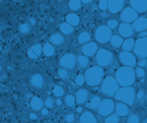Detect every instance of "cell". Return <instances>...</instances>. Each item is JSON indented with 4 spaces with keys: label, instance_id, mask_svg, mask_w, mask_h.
Listing matches in <instances>:
<instances>
[{
    "label": "cell",
    "instance_id": "6da1fadb",
    "mask_svg": "<svg viewBox=\"0 0 147 123\" xmlns=\"http://www.w3.org/2000/svg\"><path fill=\"white\" fill-rule=\"evenodd\" d=\"M136 74L132 67H121L115 73V80L122 87H129L135 82Z\"/></svg>",
    "mask_w": 147,
    "mask_h": 123
},
{
    "label": "cell",
    "instance_id": "7a4b0ae2",
    "mask_svg": "<svg viewBox=\"0 0 147 123\" xmlns=\"http://www.w3.org/2000/svg\"><path fill=\"white\" fill-rule=\"evenodd\" d=\"M104 77V70L100 66L89 68L85 72V79L90 86H96L102 82Z\"/></svg>",
    "mask_w": 147,
    "mask_h": 123
},
{
    "label": "cell",
    "instance_id": "3957f363",
    "mask_svg": "<svg viewBox=\"0 0 147 123\" xmlns=\"http://www.w3.org/2000/svg\"><path fill=\"white\" fill-rule=\"evenodd\" d=\"M115 100L124 102L127 105H132L136 98V91L130 87H124L115 92Z\"/></svg>",
    "mask_w": 147,
    "mask_h": 123
},
{
    "label": "cell",
    "instance_id": "277c9868",
    "mask_svg": "<svg viewBox=\"0 0 147 123\" xmlns=\"http://www.w3.org/2000/svg\"><path fill=\"white\" fill-rule=\"evenodd\" d=\"M101 92L107 97L113 96L119 90V84L111 76L106 77L101 85Z\"/></svg>",
    "mask_w": 147,
    "mask_h": 123
},
{
    "label": "cell",
    "instance_id": "5b68a950",
    "mask_svg": "<svg viewBox=\"0 0 147 123\" xmlns=\"http://www.w3.org/2000/svg\"><path fill=\"white\" fill-rule=\"evenodd\" d=\"M96 61L99 66H109L113 61V55L109 51L102 48L97 51L96 55Z\"/></svg>",
    "mask_w": 147,
    "mask_h": 123
},
{
    "label": "cell",
    "instance_id": "8992f818",
    "mask_svg": "<svg viewBox=\"0 0 147 123\" xmlns=\"http://www.w3.org/2000/svg\"><path fill=\"white\" fill-rule=\"evenodd\" d=\"M96 39L100 43H106L110 40L112 37L111 29L107 26H100L96 30Z\"/></svg>",
    "mask_w": 147,
    "mask_h": 123
},
{
    "label": "cell",
    "instance_id": "52a82bcc",
    "mask_svg": "<svg viewBox=\"0 0 147 123\" xmlns=\"http://www.w3.org/2000/svg\"><path fill=\"white\" fill-rule=\"evenodd\" d=\"M134 52L140 58H146L147 55V39L140 37L134 44Z\"/></svg>",
    "mask_w": 147,
    "mask_h": 123
},
{
    "label": "cell",
    "instance_id": "ba28073f",
    "mask_svg": "<svg viewBox=\"0 0 147 123\" xmlns=\"http://www.w3.org/2000/svg\"><path fill=\"white\" fill-rule=\"evenodd\" d=\"M115 109V104L110 99H105L101 102L100 105L98 107V112L100 115L106 116L110 114Z\"/></svg>",
    "mask_w": 147,
    "mask_h": 123
},
{
    "label": "cell",
    "instance_id": "9c48e42d",
    "mask_svg": "<svg viewBox=\"0 0 147 123\" xmlns=\"http://www.w3.org/2000/svg\"><path fill=\"white\" fill-rule=\"evenodd\" d=\"M138 16V13L132 7H126L121 13L120 18L124 23H131L134 21Z\"/></svg>",
    "mask_w": 147,
    "mask_h": 123
},
{
    "label": "cell",
    "instance_id": "30bf717a",
    "mask_svg": "<svg viewBox=\"0 0 147 123\" xmlns=\"http://www.w3.org/2000/svg\"><path fill=\"white\" fill-rule=\"evenodd\" d=\"M76 58L73 53H66L60 59V65L65 69H72L75 66Z\"/></svg>",
    "mask_w": 147,
    "mask_h": 123
},
{
    "label": "cell",
    "instance_id": "8fae6325",
    "mask_svg": "<svg viewBox=\"0 0 147 123\" xmlns=\"http://www.w3.org/2000/svg\"><path fill=\"white\" fill-rule=\"evenodd\" d=\"M119 59L122 64L127 67H134L136 65V58L129 51L121 52Z\"/></svg>",
    "mask_w": 147,
    "mask_h": 123
},
{
    "label": "cell",
    "instance_id": "7c38bea8",
    "mask_svg": "<svg viewBox=\"0 0 147 123\" xmlns=\"http://www.w3.org/2000/svg\"><path fill=\"white\" fill-rule=\"evenodd\" d=\"M107 5L110 13H118L124 7V0H107Z\"/></svg>",
    "mask_w": 147,
    "mask_h": 123
},
{
    "label": "cell",
    "instance_id": "4fadbf2b",
    "mask_svg": "<svg viewBox=\"0 0 147 123\" xmlns=\"http://www.w3.org/2000/svg\"><path fill=\"white\" fill-rule=\"evenodd\" d=\"M131 7L137 13H144L146 11L147 0H130Z\"/></svg>",
    "mask_w": 147,
    "mask_h": 123
},
{
    "label": "cell",
    "instance_id": "5bb4252c",
    "mask_svg": "<svg viewBox=\"0 0 147 123\" xmlns=\"http://www.w3.org/2000/svg\"><path fill=\"white\" fill-rule=\"evenodd\" d=\"M132 29L136 32H143L146 29L147 20L146 17H139L134 21L132 24Z\"/></svg>",
    "mask_w": 147,
    "mask_h": 123
},
{
    "label": "cell",
    "instance_id": "9a60e30c",
    "mask_svg": "<svg viewBox=\"0 0 147 123\" xmlns=\"http://www.w3.org/2000/svg\"><path fill=\"white\" fill-rule=\"evenodd\" d=\"M97 49H98V46H97L96 43L94 42H91V43H88L82 46V51L86 57H91L96 53Z\"/></svg>",
    "mask_w": 147,
    "mask_h": 123
},
{
    "label": "cell",
    "instance_id": "2e32d148",
    "mask_svg": "<svg viewBox=\"0 0 147 123\" xmlns=\"http://www.w3.org/2000/svg\"><path fill=\"white\" fill-rule=\"evenodd\" d=\"M119 32L121 37H130L134 34L132 26L127 23H123L119 26Z\"/></svg>",
    "mask_w": 147,
    "mask_h": 123
},
{
    "label": "cell",
    "instance_id": "e0dca14e",
    "mask_svg": "<svg viewBox=\"0 0 147 123\" xmlns=\"http://www.w3.org/2000/svg\"><path fill=\"white\" fill-rule=\"evenodd\" d=\"M89 95V92L85 89L78 90L76 93V101L80 105L84 104L88 100Z\"/></svg>",
    "mask_w": 147,
    "mask_h": 123
},
{
    "label": "cell",
    "instance_id": "ac0fdd59",
    "mask_svg": "<svg viewBox=\"0 0 147 123\" xmlns=\"http://www.w3.org/2000/svg\"><path fill=\"white\" fill-rule=\"evenodd\" d=\"M42 52V47L40 44H35L27 51V55L31 59H37Z\"/></svg>",
    "mask_w": 147,
    "mask_h": 123
},
{
    "label": "cell",
    "instance_id": "d6986e66",
    "mask_svg": "<svg viewBox=\"0 0 147 123\" xmlns=\"http://www.w3.org/2000/svg\"><path fill=\"white\" fill-rule=\"evenodd\" d=\"M115 112L118 116H127L129 114V108L127 106V104L122 103H119L115 106Z\"/></svg>",
    "mask_w": 147,
    "mask_h": 123
},
{
    "label": "cell",
    "instance_id": "ffe728a7",
    "mask_svg": "<svg viewBox=\"0 0 147 123\" xmlns=\"http://www.w3.org/2000/svg\"><path fill=\"white\" fill-rule=\"evenodd\" d=\"M80 123H97V121L93 114L89 112H85L81 116Z\"/></svg>",
    "mask_w": 147,
    "mask_h": 123
},
{
    "label": "cell",
    "instance_id": "44dd1931",
    "mask_svg": "<svg viewBox=\"0 0 147 123\" xmlns=\"http://www.w3.org/2000/svg\"><path fill=\"white\" fill-rule=\"evenodd\" d=\"M31 84L36 88H41L44 84V78L38 73L34 74L31 77Z\"/></svg>",
    "mask_w": 147,
    "mask_h": 123
},
{
    "label": "cell",
    "instance_id": "7402d4cb",
    "mask_svg": "<svg viewBox=\"0 0 147 123\" xmlns=\"http://www.w3.org/2000/svg\"><path fill=\"white\" fill-rule=\"evenodd\" d=\"M30 106L35 111H39L43 108L44 106V102L41 100V98H39L38 96H34L31 100Z\"/></svg>",
    "mask_w": 147,
    "mask_h": 123
},
{
    "label": "cell",
    "instance_id": "603a6c76",
    "mask_svg": "<svg viewBox=\"0 0 147 123\" xmlns=\"http://www.w3.org/2000/svg\"><path fill=\"white\" fill-rule=\"evenodd\" d=\"M101 102H102V100L99 96L92 97L88 103H87L86 107L89 109H96L100 105Z\"/></svg>",
    "mask_w": 147,
    "mask_h": 123
},
{
    "label": "cell",
    "instance_id": "cb8c5ba5",
    "mask_svg": "<svg viewBox=\"0 0 147 123\" xmlns=\"http://www.w3.org/2000/svg\"><path fill=\"white\" fill-rule=\"evenodd\" d=\"M67 23H69L72 27H76L80 23V17L75 13H71L67 15L66 18Z\"/></svg>",
    "mask_w": 147,
    "mask_h": 123
},
{
    "label": "cell",
    "instance_id": "d4e9b609",
    "mask_svg": "<svg viewBox=\"0 0 147 123\" xmlns=\"http://www.w3.org/2000/svg\"><path fill=\"white\" fill-rule=\"evenodd\" d=\"M42 51L44 52V55L47 56V57H52L54 54H55V48L53 47V45L52 44H50L49 43H47L45 45H44L43 48H42Z\"/></svg>",
    "mask_w": 147,
    "mask_h": 123
},
{
    "label": "cell",
    "instance_id": "484cf974",
    "mask_svg": "<svg viewBox=\"0 0 147 123\" xmlns=\"http://www.w3.org/2000/svg\"><path fill=\"white\" fill-rule=\"evenodd\" d=\"M50 42L52 44H55V45H60L62 44L64 42V37H63L62 35H60L59 33H55L53 34L52 36L50 37Z\"/></svg>",
    "mask_w": 147,
    "mask_h": 123
},
{
    "label": "cell",
    "instance_id": "4316f807",
    "mask_svg": "<svg viewBox=\"0 0 147 123\" xmlns=\"http://www.w3.org/2000/svg\"><path fill=\"white\" fill-rule=\"evenodd\" d=\"M110 43L114 48H120L123 43V39L119 35H114L110 38Z\"/></svg>",
    "mask_w": 147,
    "mask_h": 123
},
{
    "label": "cell",
    "instance_id": "83f0119b",
    "mask_svg": "<svg viewBox=\"0 0 147 123\" xmlns=\"http://www.w3.org/2000/svg\"><path fill=\"white\" fill-rule=\"evenodd\" d=\"M135 44V40L132 38H129L126 40L125 41L123 42L122 43V48L124 50V51H130L132 50Z\"/></svg>",
    "mask_w": 147,
    "mask_h": 123
},
{
    "label": "cell",
    "instance_id": "f1b7e54d",
    "mask_svg": "<svg viewBox=\"0 0 147 123\" xmlns=\"http://www.w3.org/2000/svg\"><path fill=\"white\" fill-rule=\"evenodd\" d=\"M90 38H91V36H90V33L87 32H83L81 34H80L78 37V42L80 44H85L86 43H88V41H90Z\"/></svg>",
    "mask_w": 147,
    "mask_h": 123
},
{
    "label": "cell",
    "instance_id": "f546056e",
    "mask_svg": "<svg viewBox=\"0 0 147 123\" xmlns=\"http://www.w3.org/2000/svg\"><path fill=\"white\" fill-rule=\"evenodd\" d=\"M60 28L61 32L65 35H70L74 31V27L68 23H62L60 24Z\"/></svg>",
    "mask_w": 147,
    "mask_h": 123
},
{
    "label": "cell",
    "instance_id": "4dcf8cb0",
    "mask_svg": "<svg viewBox=\"0 0 147 123\" xmlns=\"http://www.w3.org/2000/svg\"><path fill=\"white\" fill-rule=\"evenodd\" d=\"M77 62L81 68H85L88 65V59L86 56L81 55V56H79L77 58Z\"/></svg>",
    "mask_w": 147,
    "mask_h": 123
},
{
    "label": "cell",
    "instance_id": "1f68e13d",
    "mask_svg": "<svg viewBox=\"0 0 147 123\" xmlns=\"http://www.w3.org/2000/svg\"><path fill=\"white\" fill-rule=\"evenodd\" d=\"M69 5L71 10L75 11V10H78L80 8L82 3H81L80 0H70Z\"/></svg>",
    "mask_w": 147,
    "mask_h": 123
},
{
    "label": "cell",
    "instance_id": "d6a6232c",
    "mask_svg": "<svg viewBox=\"0 0 147 123\" xmlns=\"http://www.w3.org/2000/svg\"><path fill=\"white\" fill-rule=\"evenodd\" d=\"M58 75L60 76V78L65 80V81H67V80L69 79V71L67 70V69L65 68H60L58 70Z\"/></svg>",
    "mask_w": 147,
    "mask_h": 123
},
{
    "label": "cell",
    "instance_id": "836d02e7",
    "mask_svg": "<svg viewBox=\"0 0 147 123\" xmlns=\"http://www.w3.org/2000/svg\"><path fill=\"white\" fill-rule=\"evenodd\" d=\"M119 121V117L117 114H111L105 119V123H118Z\"/></svg>",
    "mask_w": 147,
    "mask_h": 123
},
{
    "label": "cell",
    "instance_id": "e575fe53",
    "mask_svg": "<svg viewBox=\"0 0 147 123\" xmlns=\"http://www.w3.org/2000/svg\"><path fill=\"white\" fill-rule=\"evenodd\" d=\"M65 103L69 107H73L75 103V98L71 95H67L65 98Z\"/></svg>",
    "mask_w": 147,
    "mask_h": 123
},
{
    "label": "cell",
    "instance_id": "d590c367",
    "mask_svg": "<svg viewBox=\"0 0 147 123\" xmlns=\"http://www.w3.org/2000/svg\"><path fill=\"white\" fill-rule=\"evenodd\" d=\"M53 93L55 96L61 97L64 95V90L60 86H55L53 89Z\"/></svg>",
    "mask_w": 147,
    "mask_h": 123
},
{
    "label": "cell",
    "instance_id": "8d00e7d4",
    "mask_svg": "<svg viewBox=\"0 0 147 123\" xmlns=\"http://www.w3.org/2000/svg\"><path fill=\"white\" fill-rule=\"evenodd\" d=\"M127 122L128 123H140V118L136 114H132L129 116Z\"/></svg>",
    "mask_w": 147,
    "mask_h": 123
},
{
    "label": "cell",
    "instance_id": "74e56055",
    "mask_svg": "<svg viewBox=\"0 0 147 123\" xmlns=\"http://www.w3.org/2000/svg\"><path fill=\"white\" fill-rule=\"evenodd\" d=\"M30 27L27 23H22L19 27V30L22 34H28L30 32Z\"/></svg>",
    "mask_w": 147,
    "mask_h": 123
},
{
    "label": "cell",
    "instance_id": "f35d334b",
    "mask_svg": "<svg viewBox=\"0 0 147 123\" xmlns=\"http://www.w3.org/2000/svg\"><path fill=\"white\" fill-rule=\"evenodd\" d=\"M119 26V22L115 19H110L107 21V27L110 29H115Z\"/></svg>",
    "mask_w": 147,
    "mask_h": 123
},
{
    "label": "cell",
    "instance_id": "ab89813d",
    "mask_svg": "<svg viewBox=\"0 0 147 123\" xmlns=\"http://www.w3.org/2000/svg\"><path fill=\"white\" fill-rule=\"evenodd\" d=\"M99 7L102 11H105L108 9L107 0H100L99 2Z\"/></svg>",
    "mask_w": 147,
    "mask_h": 123
},
{
    "label": "cell",
    "instance_id": "60d3db41",
    "mask_svg": "<svg viewBox=\"0 0 147 123\" xmlns=\"http://www.w3.org/2000/svg\"><path fill=\"white\" fill-rule=\"evenodd\" d=\"M85 76L82 75H78L75 78V83L78 86H82L85 83Z\"/></svg>",
    "mask_w": 147,
    "mask_h": 123
},
{
    "label": "cell",
    "instance_id": "b9f144b4",
    "mask_svg": "<svg viewBox=\"0 0 147 123\" xmlns=\"http://www.w3.org/2000/svg\"><path fill=\"white\" fill-rule=\"evenodd\" d=\"M136 73V75H137V76L138 77V78H143V77H144V76H145L146 72L145 70L143 68H138L136 69V73Z\"/></svg>",
    "mask_w": 147,
    "mask_h": 123
},
{
    "label": "cell",
    "instance_id": "7bdbcfd3",
    "mask_svg": "<svg viewBox=\"0 0 147 123\" xmlns=\"http://www.w3.org/2000/svg\"><path fill=\"white\" fill-rule=\"evenodd\" d=\"M44 104L48 108H52L54 107V102L52 98H49L44 101Z\"/></svg>",
    "mask_w": 147,
    "mask_h": 123
},
{
    "label": "cell",
    "instance_id": "ee69618b",
    "mask_svg": "<svg viewBox=\"0 0 147 123\" xmlns=\"http://www.w3.org/2000/svg\"><path fill=\"white\" fill-rule=\"evenodd\" d=\"M74 120H75V117H74V114L71 113V114H67L66 116H65V120L68 123L73 122L74 121Z\"/></svg>",
    "mask_w": 147,
    "mask_h": 123
},
{
    "label": "cell",
    "instance_id": "f6af8a7d",
    "mask_svg": "<svg viewBox=\"0 0 147 123\" xmlns=\"http://www.w3.org/2000/svg\"><path fill=\"white\" fill-rule=\"evenodd\" d=\"M144 95H145V92H144V90L141 89L138 91L137 94V98L138 100H141L143 98H144Z\"/></svg>",
    "mask_w": 147,
    "mask_h": 123
},
{
    "label": "cell",
    "instance_id": "bcb514c9",
    "mask_svg": "<svg viewBox=\"0 0 147 123\" xmlns=\"http://www.w3.org/2000/svg\"><path fill=\"white\" fill-rule=\"evenodd\" d=\"M138 65L139 67H141V68H144V67L146 66V59L144 58H141L138 62Z\"/></svg>",
    "mask_w": 147,
    "mask_h": 123
},
{
    "label": "cell",
    "instance_id": "7dc6e473",
    "mask_svg": "<svg viewBox=\"0 0 147 123\" xmlns=\"http://www.w3.org/2000/svg\"><path fill=\"white\" fill-rule=\"evenodd\" d=\"M30 118L32 120H36L38 119V116L35 113H30Z\"/></svg>",
    "mask_w": 147,
    "mask_h": 123
},
{
    "label": "cell",
    "instance_id": "c3c4849f",
    "mask_svg": "<svg viewBox=\"0 0 147 123\" xmlns=\"http://www.w3.org/2000/svg\"><path fill=\"white\" fill-rule=\"evenodd\" d=\"M49 114V111L47 108H43V109L41 110V114L44 115V116H46V115H47Z\"/></svg>",
    "mask_w": 147,
    "mask_h": 123
},
{
    "label": "cell",
    "instance_id": "681fc988",
    "mask_svg": "<svg viewBox=\"0 0 147 123\" xmlns=\"http://www.w3.org/2000/svg\"><path fill=\"white\" fill-rule=\"evenodd\" d=\"M56 105L58 106H60L62 105V100L60 98H57V100H56Z\"/></svg>",
    "mask_w": 147,
    "mask_h": 123
},
{
    "label": "cell",
    "instance_id": "f907efd6",
    "mask_svg": "<svg viewBox=\"0 0 147 123\" xmlns=\"http://www.w3.org/2000/svg\"><path fill=\"white\" fill-rule=\"evenodd\" d=\"M108 16H109L108 13H105V12H103L102 13H101V17H102V18H106Z\"/></svg>",
    "mask_w": 147,
    "mask_h": 123
},
{
    "label": "cell",
    "instance_id": "816d5d0a",
    "mask_svg": "<svg viewBox=\"0 0 147 123\" xmlns=\"http://www.w3.org/2000/svg\"><path fill=\"white\" fill-rule=\"evenodd\" d=\"M139 36H140V37H145L146 36V31H143V32L139 35Z\"/></svg>",
    "mask_w": 147,
    "mask_h": 123
},
{
    "label": "cell",
    "instance_id": "f5cc1de1",
    "mask_svg": "<svg viewBox=\"0 0 147 123\" xmlns=\"http://www.w3.org/2000/svg\"><path fill=\"white\" fill-rule=\"evenodd\" d=\"M81 2H83L84 4H89L93 1V0H80Z\"/></svg>",
    "mask_w": 147,
    "mask_h": 123
},
{
    "label": "cell",
    "instance_id": "db71d44e",
    "mask_svg": "<svg viewBox=\"0 0 147 123\" xmlns=\"http://www.w3.org/2000/svg\"><path fill=\"white\" fill-rule=\"evenodd\" d=\"M77 112H78V113H82V107H80V106L77 107Z\"/></svg>",
    "mask_w": 147,
    "mask_h": 123
},
{
    "label": "cell",
    "instance_id": "11a10c76",
    "mask_svg": "<svg viewBox=\"0 0 147 123\" xmlns=\"http://www.w3.org/2000/svg\"><path fill=\"white\" fill-rule=\"evenodd\" d=\"M30 22H31V23H32V25H35V21L34 20L33 18H30Z\"/></svg>",
    "mask_w": 147,
    "mask_h": 123
},
{
    "label": "cell",
    "instance_id": "9f6ffc18",
    "mask_svg": "<svg viewBox=\"0 0 147 123\" xmlns=\"http://www.w3.org/2000/svg\"><path fill=\"white\" fill-rule=\"evenodd\" d=\"M2 70V68H1V66H0V71Z\"/></svg>",
    "mask_w": 147,
    "mask_h": 123
},
{
    "label": "cell",
    "instance_id": "6f0895ef",
    "mask_svg": "<svg viewBox=\"0 0 147 123\" xmlns=\"http://www.w3.org/2000/svg\"><path fill=\"white\" fill-rule=\"evenodd\" d=\"M16 1H20V0H16Z\"/></svg>",
    "mask_w": 147,
    "mask_h": 123
}]
</instances>
